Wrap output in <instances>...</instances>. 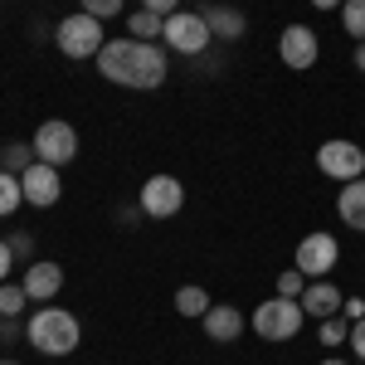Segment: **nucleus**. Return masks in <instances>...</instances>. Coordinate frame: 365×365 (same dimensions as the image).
Wrapping results in <instances>:
<instances>
[{
  "mask_svg": "<svg viewBox=\"0 0 365 365\" xmlns=\"http://www.w3.org/2000/svg\"><path fill=\"white\" fill-rule=\"evenodd\" d=\"M93 68H98L108 83H117V88L151 93V88L166 83L170 54H166V44H141V39H132V34H117V39H108V44L98 49Z\"/></svg>",
  "mask_w": 365,
  "mask_h": 365,
  "instance_id": "obj_1",
  "label": "nucleus"
},
{
  "mask_svg": "<svg viewBox=\"0 0 365 365\" xmlns=\"http://www.w3.org/2000/svg\"><path fill=\"white\" fill-rule=\"evenodd\" d=\"M25 341L39 351V356H49V361H58V356H73L78 351V341H83V331H78V317L63 307H39L34 317L25 322Z\"/></svg>",
  "mask_w": 365,
  "mask_h": 365,
  "instance_id": "obj_2",
  "label": "nucleus"
},
{
  "mask_svg": "<svg viewBox=\"0 0 365 365\" xmlns=\"http://www.w3.org/2000/svg\"><path fill=\"white\" fill-rule=\"evenodd\" d=\"M54 44H58L63 58H98V49L108 44V34H103V20L98 15L73 10V15H63L54 25Z\"/></svg>",
  "mask_w": 365,
  "mask_h": 365,
  "instance_id": "obj_3",
  "label": "nucleus"
},
{
  "mask_svg": "<svg viewBox=\"0 0 365 365\" xmlns=\"http://www.w3.org/2000/svg\"><path fill=\"white\" fill-rule=\"evenodd\" d=\"M302 322H307V312H302L297 297H268V302H258L253 317H249V327L263 341H292L302 331Z\"/></svg>",
  "mask_w": 365,
  "mask_h": 365,
  "instance_id": "obj_4",
  "label": "nucleus"
},
{
  "mask_svg": "<svg viewBox=\"0 0 365 365\" xmlns=\"http://www.w3.org/2000/svg\"><path fill=\"white\" fill-rule=\"evenodd\" d=\"M161 44H166L170 54H180V58H200L210 44H215V34H210V25H205L200 10H175V15H166Z\"/></svg>",
  "mask_w": 365,
  "mask_h": 365,
  "instance_id": "obj_5",
  "label": "nucleus"
},
{
  "mask_svg": "<svg viewBox=\"0 0 365 365\" xmlns=\"http://www.w3.org/2000/svg\"><path fill=\"white\" fill-rule=\"evenodd\" d=\"M29 146H34V161L63 170L73 156H78V132H73L63 117H49V122H39V132L29 137Z\"/></svg>",
  "mask_w": 365,
  "mask_h": 365,
  "instance_id": "obj_6",
  "label": "nucleus"
},
{
  "mask_svg": "<svg viewBox=\"0 0 365 365\" xmlns=\"http://www.w3.org/2000/svg\"><path fill=\"white\" fill-rule=\"evenodd\" d=\"M317 170L322 175H331V180H361L365 175V146H356V141H346V137H331V141H322L317 146Z\"/></svg>",
  "mask_w": 365,
  "mask_h": 365,
  "instance_id": "obj_7",
  "label": "nucleus"
},
{
  "mask_svg": "<svg viewBox=\"0 0 365 365\" xmlns=\"http://www.w3.org/2000/svg\"><path fill=\"white\" fill-rule=\"evenodd\" d=\"M141 215H151V220H175L180 210H185V185L175 180V175H151L146 185H141Z\"/></svg>",
  "mask_w": 365,
  "mask_h": 365,
  "instance_id": "obj_8",
  "label": "nucleus"
},
{
  "mask_svg": "<svg viewBox=\"0 0 365 365\" xmlns=\"http://www.w3.org/2000/svg\"><path fill=\"white\" fill-rule=\"evenodd\" d=\"M292 263L307 273V278H331V268L341 263V244L336 234H327V229H317V234H307L302 244H297V253H292Z\"/></svg>",
  "mask_w": 365,
  "mask_h": 365,
  "instance_id": "obj_9",
  "label": "nucleus"
},
{
  "mask_svg": "<svg viewBox=\"0 0 365 365\" xmlns=\"http://www.w3.org/2000/svg\"><path fill=\"white\" fill-rule=\"evenodd\" d=\"M317 54H322V39H317V29L307 25H287L278 34V58L292 68V73H307L312 63H317Z\"/></svg>",
  "mask_w": 365,
  "mask_h": 365,
  "instance_id": "obj_10",
  "label": "nucleus"
},
{
  "mask_svg": "<svg viewBox=\"0 0 365 365\" xmlns=\"http://www.w3.org/2000/svg\"><path fill=\"white\" fill-rule=\"evenodd\" d=\"M20 185H25V205H34V210H54L58 195H63L58 166H44V161H34V166L20 175Z\"/></svg>",
  "mask_w": 365,
  "mask_h": 365,
  "instance_id": "obj_11",
  "label": "nucleus"
},
{
  "mask_svg": "<svg viewBox=\"0 0 365 365\" xmlns=\"http://www.w3.org/2000/svg\"><path fill=\"white\" fill-rule=\"evenodd\" d=\"M25 292H29V302H54L58 292H63V268H58L54 258H39V263H29L25 268Z\"/></svg>",
  "mask_w": 365,
  "mask_h": 365,
  "instance_id": "obj_12",
  "label": "nucleus"
},
{
  "mask_svg": "<svg viewBox=\"0 0 365 365\" xmlns=\"http://www.w3.org/2000/svg\"><path fill=\"white\" fill-rule=\"evenodd\" d=\"M200 322H205V336L215 341V346H229V341H239V336H244V327H249V322H244V312L229 307V302H215V307L205 312Z\"/></svg>",
  "mask_w": 365,
  "mask_h": 365,
  "instance_id": "obj_13",
  "label": "nucleus"
},
{
  "mask_svg": "<svg viewBox=\"0 0 365 365\" xmlns=\"http://www.w3.org/2000/svg\"><path fill=\"white\" fill-rule=\"evenodd\" d=\"M297 302H302V312H307V317L327 322V317H336V312H341L346 292H341V287H336L331 278H312V282H307V292H302Z\"/></svg>",
  "mask_w": 365,
  "mask_h": 365,
  "instance_id": "obj_14",
  "label": "nucleus"
},
{
  "mask_svg": "<svg viewBox=\"0 0 365 365\" xmlns=\"http://www.w3.org/2000/svg\"><path fill=\"white\" fill-rule=\"evenodd\" d=\"M200 15H205V25H210V34H215L220 44L244 39V29H249V20H244L239 5H210V10H200Z\"/></svg>",
  "mask_w": 365,
  "mask_h": 365,
  "instance_id": "obj_15",
  "label": "nucleus"
},
{
  "mask_svg": "<svg viewBox=\"0 0 365 365\" xmlns=\"http://www.w3.org/2000/svg\"><path fill=\"white\" fill-rule=\"evenodd\" d=\"M336 215H341V225H351V229H361V234H365V175H361V180H346V185H341Z\"/></svg>",
  "mask_w": 365,
  "mask_h": 365,
  "instance_id": "obj_16",
  "label": "nucleus"
},
{
  "mask_svg": "<svg viewBox=\"0 0 365 365\" xmlns=\"http://www.w3.org/2000/svg\"><path fill=\"white\" fill-rule=\"evenodd\" d=\"M29 166H34V146H29V141H5V146H0V170L25 175Z\"/></svg>",
  "mask_w": 365,
  "mask_h": 365,
  "instance_id": "obj_17",
  "label": "nucleus"
},
{
  "mask_svg": "<svg viewBox=\"0 0 365 365\" xmlns=\"http://www.w3.org/2000/svg\"><path fill=\"white\" fill-rule=\"evenodd\" d=\"M210 307H215V302H210V292L195 287V282H185V287L175 292V312H180V317H205Z\"/></svg>",
  "mask_w": 365,
  "mask_h": 365,
  "instance_id": "obj_18",
  "label": "nucleus"
},
{
  "mask_svg": "<svg viewBox=\"0 0 365 365\" xmlns=\"http://www.w3.org/2000/svg\"><path fill=\"white\" fill-rule=\"evenodd\" d=\"M20 205H25V185H20V175L0 170V220H10Z\"/></svg>",
  "mask_w": 365,
  "mask_h": 365,
  "instance_id": "obj_19",
  "label": "nucleus"
},
{
  "mask_svg": "<svg viewBox=\"0 0 365 365\" xmlns=\"http://www.w3.org/2000/svg\"><path fill=\"white\" fill-rule=\"evenodd\" d=\"M127 29H132V39H141V44H156V39H161V29H166V20H161V15H151V10H137V15L127 20Z\"/></svg>",
  "mask_w": 365,
  "mask_h": 365,
  "instance_id": "obj_20",
  "label": "nucleus"
},
{
  "mask_svg": "<svg viewBox=\"0 0 365 365\" xmlns=\"http://www.w3.org/2000/svg\"><path fill=\"white\" fill-rule=\"evenodd\" d=\"M29 307L25 282H0V317H20Z\"/></svg>",
  "mask_w": 365,
  "mask_h": 365,
  "instance_id": "obj_21",
  "label": "nucleus"
},
{
  "mask_svg": "<svg viewBox=\"0 0 365 365\" xmlns=\"http://www.w3.org/2000/svg\"><path fill=\"white\" fill-rule=\"evenodd\" d=\"M341 29H346L356 44L365 39V0H346V5H341Z\"/></svg>",
  "mask_w": 365,
  "mask_h": 365,
  "instance_id": "obj_22",
  "label": "nucleus"
},
{
  "mask_svg": "<svg viewBox=\"0 0 365 365\" xmlns=\"http://www.w3.org/2000/svg\"><path fill=\"white\" fill-rule=\"evenodd\" d=\"M317 341H322V346H327V351H331V346H346V341H351V322H346V317H327V322H322V331H317Z\"/></svg>",
  "mask_w": 365,
  "mask_h": 365,
  "instance_id": "obj_23",
  "label": "nucleus"
},
{
  "mask_svg": "<svg viewBox=\"0 0 365 365\" xmlns=\"http://www.w3.org/2000/svg\"><path fill=\"white\" fill-rule=\"evenodd\" d=\"M307 273H302V268H297V263H292V268H282L278 273V297H302V292H307Z\"/></svg>",
  "mask_w": 365,
  "mask_h": 365,
  "instance_id": "obj_24",
  "label": "nucleus"
},
{
  "mask_svg": "<svg viewBox=\"0 0 365 365\" xmlns=\"http://www.w3.org/2000/svg\"><path fill=\"white\" fill-rule=\"evenodd\" d=\"M122 5H127V0H78V10L98 15V20H113V15H122Z\"/></svg>",
  "mask_w": 365,
  "mask_h": 365,
  "instance_id": "obj_25",
  "label": "nucleus"
},
{
  "mask_svg": "<svg viewBox=\"0 0 365 365\" xmlns=\"http://www.w3.org/2000/svg\"><path fill=\"white\" fill-rule=\"evenodd\" d=\"M10 253H15V258H34V234H25V229H15V234H10Z\"/></svg>",
  "mask_w": 365,
  "mask_h": 365,
  "instance_id": "obj_26",
  "label": "nucleus"
},
{
  "mask_svg": "<svg viewBox=\"0 0 365 365\" xmlns=\"http://www.w3.org/2000/svg\"><path fill=\"white\" fill-rule=\"evenodd\" d=\"M346 346H351V351H356V361L365 365V317H361V322H351V341H346Z\"/></svg>",
  "mask_w": 365,
  "mask_h": 365,
  "instance_id": "obj_27",
  "label": "nucleus"
},
{
  "mask_svg": "<svg viewBox=\"0 0 365 365\" xmlns=\"http://www.w3.org/2000/svg\"><path fill=\"white\" fill-rule=\"evenodd\" d=\"M141 10H151V15H161V20H166V15L180 10V0H141Z\"/></svg>",
  "mask_w": 365,
  "mask_h": 365,
  "instance_id": "obj_28",
  "label": "nucleus"
},
{
  "mask_svg": "<svg viewBox=\"0 0 365 365\" xmlns=\"http://www.w3.org/2000/svg\"><path fill=\"white\" fill-rule=\"evenodd\" d=\"M341 317H346V322H361L365 317V297H346V302H341Z\"/></svg>",
  "mask_w": 365,
  "mask_h": 365,
  "instance_id": "obj_29",
  "label": "nucleus"
},
{
  "mask_svg": "<svg viewBox=\"0 0 365 365\" xmlns=\"http://www.w3.org/2000/svg\"><path fill=\"white\" fill-rule=\"evenodd\" d=\"M10 268H15V253H10V239H0V282H10Z\"/></svg>",
  "mask_w": 365,
  "mask_h": 365,
  "instance_id": "obj_30",
  "label": "nucleus"
},
{
  "mask_svg": "<svg viewBox=\"0 0 365 365\" xmlns=\"http://www.w3.org/2000/svg\"><path fill=\"white\" fill-rule=\"evenodd\" d=\"M20 331V317H0V341H10Z\"/></svg>",
  "mask_w": 365,
  "mask_h": 365,
  "instance_id": "obj_31",
  "label": "nucleus"
},
{
  "mask_svg": "<svg viewBox=\"0 0 365 365\" xmlns=\"http://www.w3.org/2000/svg\"><path fill=\"white\" fill-rule=\"evenodd\" d=\"M312 5H317V10H341L346 0H312Z\"/></svg>",
  "mask_w": 365,
  "mask_h": 365,
  "instance_id": "obj_32",
  "label": "nucleus"
},
{
  "mask_svg": "<svg viewBox=\"0 0 365 365\" xmlns=\"http://www.w3.org/2000/svg\"><path fill=\"white\" fill-rule=\"evenodd\" d=\"M356 68H361V73H365V39H361V44H356Z\"/></svg>",
  "mask_w": 365,
  "mask_h": 365,
  "instance_id": "obj_33",
  "label": "nucleus"
},
{
  "mask_svg": "<svg viewBox=\"0 0 365 365\" xmlns=\"http://www.w3.org/2000/svg\"><path fill=\"white\" fill-rule=\"evenodd\" d=\"M322 365H351V361H336V356H327V361H322Z\"/></svg>",
  "mask_w": 365,
  "mask_h": 365,
  "instance_id": "obj_34",
  "label": "nucleus"
},
{
  "mask_svg": "<svg viewBox=\"0 0 365 365\" xmlns=\"http://www.w3.org/2000/svg\"><path fill=\"white\" fill-rule=\"evenodd\" d=\"M0 365H20V361H0Z\"/></svg>",
  "mask_w": 365,
  "mask_h": 365,
  "instance_id": "obj_35",
  "label": "nucleus"
}]
</instances>
